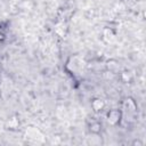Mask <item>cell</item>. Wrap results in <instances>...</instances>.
<instances>
[{
	"mask_svg": "<svg viewBox=\"0 0 146 146\" xmlns=\"http://www.w3.org/2000/svg\"><path fill=\"white\" fill-rule=\"evenodd\" d=\"M120 119H121V112L119 110H112L107 114V121H108V123H111L113 125L119 123Z\"/></svg>",
	"mask_w": 146,
	"mask_h": 146,
	"instance_id": "6da1fadb",
	"label": "cell"
},
{
	"mask_svg": "<svg viewBox=\"0 0 146 146\" xmlns=\"http://www.w3.org/2000/svg\"><path fill=\"white\" fill-rule=\"evenodd\" d=\"M91 106H92V108H94L95 112H98V111H102V110L104 108L105 103H104L103 99H100V98H96V99L92 100Z\"/></svg>",
	"mask_w": 146,
	"mask_h": 146,
	"instance_id": "7a4b0ae2",
	"label": "cell"
},
{
	"mask_svg": "<svg viewBox=\"0 0 146 146\" xmlns=\"http://www.w3.org/2000/svg\"><path fill=\"white\" fill-rule=\"evenodd\" d=\"M100 129H102V124L99 122H97V121L96 122H92L90 124V131L94 132V133H98L100 131Z\"/></svg>",
	"mask_w": 146,
	"mask_h": 146,
	"instance_id": "3957f363",
	"label": "cell"
}]
</instances>
